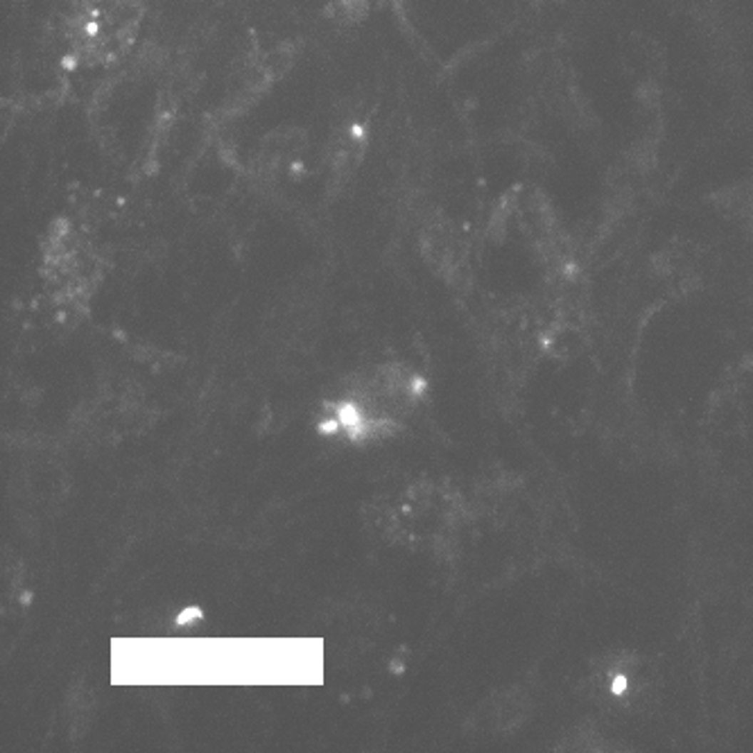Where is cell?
Returning a JSON list of instances; mask_svg holds the SVG:
<instances>
[{"label":"cell","mask_w":753,"mask_h":753,"mask_svg":"<svg viewBox=\"0 0 753 753\" xmlns=\"http://www.w3.org/2000/svg\"><path fill=\"white\" fill-rule=\"evenodd\" d=\"M143 19V0H73L71 43L82 61L102 63L129 50Z\"/></svg>","instance_id":"6da1fadb"}]
</instances>
